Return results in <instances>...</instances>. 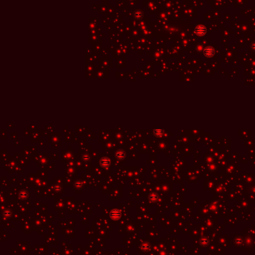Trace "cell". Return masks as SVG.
<instances>
[{
  "instance_id": "1",
  "label": "cell",
  "mask_w": 255,
  "mask_h": 255,
  "mask_svg": "<svg viewBox=\"0 0 255 255\" xmlns=\"http://www.w3.org/2000/svg\"><path fill=\"white\" fill-rule=\"evenodd\" d=\"M195 31L199 36H203L206 33V28L202 26H198L197 28H195Z\"/></svg>"
},
{
  "instance_id": "2",
  "label": "cell",
  "mask_w": 255,
  "mask_h": 255,
  "mask_svg": "<svg viewBox=\"0 0 255 255\" xmlns=\"http://www.w3.org/2000/svg\"><path fill=\"white\" fill-rule=\"evenodd\" d=\"M214 52H215L214 49L212 47H207V48H206L205 49V52H204L205 55L206 57H209V58L213 55H214Z\"/></svg>"
},
{
  "instance_id": "3",
  "label": "cell",
  "mask_w": 255,
  "mask_h": 255,
  "mask_svg": "<svg viewBox=\"0 0 255 255\" xmlns=\"http://www.w3.org/2000/svg\"><path fill=\"white\" fill-rule=\"evenodd\" d=\"M100 163H101V165L102 167L107 168V167H109V165L111 163V161H110V160L107 157H103L101 160V161H100Z\"/></svg>"
},
{
  "instance_id": "4",
  "label": "cell",
  "mask_w": 255,
  "mask_h": 255,
  "mask_svg": "<svg viewBox=\"0 0 255 255\" xmlns=\"http://www.w3.org/2000/svg\"><path fill=\"white\" fill-rule=\"evenodd\" d=\"M154 133L155 134L156 136H162L163 133V131L161 129H155L154 131Z\"/></svg>"
},
{
  "instance_id": "5",
  "label": "cell",
  "mask_w": 255,
  "mask_h": 255,
  "mask_svg": "<svg viewBox=\"0 0 255 255\" xmlns=\"http://www.w3.org/2000/svg\"><path fill=\"white\" fill-rule=\"evenodd\" d=\"M117 157L119 159H122L125 157V153L122 151H119L117 153Z\"/></svg>"
}]
</instances>
